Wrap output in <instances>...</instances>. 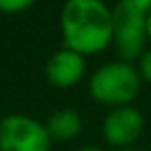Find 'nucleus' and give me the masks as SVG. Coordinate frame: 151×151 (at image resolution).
<instances>
[{"label": "nucleus", "mask_w": 151, "mask_h": 151, "mask_svg": "<svg viewBox=\"0 0 151 151\" xmlns=\"http://www.w3.org/2000/svg\"><path fill=\"white\" fill-rule=\"evenodd\" d=\"M63 48L96 55L111 46L113 10L103 0H65L59 12Z\"/></svg>", "instance_id": "f257e3e1"}, {"label": "nucleus", "mask_w": 151, "mask_h": 151, "mask_svg": "<svg viewBox=\"0 0 151 151\" xmlns=\"http://www.w3.org/2000/svg\"><path fill=\"white\" fill-rule=\"evenodd\" d=\"M142 88V78L134 63L109 61L98 67L88 78V92L94 101L107 107L132 105Z\"/></svg>", "instance_id": "f03ea898"}, {"label": "nucleus", "mask_w": 151, "mask_h": 151, "mask_svg": "<svg viewBox=\"0 0 151 151\" xmlns=\"http://www.w3.org/2000/svg\"><path fill=\"white\" fill-rule=\"evenodd\" d=\"M52 140L40 121L21 113L0 119V151H50Z\"/></svg>", "instance_id": "7ed1b4c3"}, {"label": "nucleus", "mask_w": 151, "mask_h": 151, "mask_svg": "<svg viewBox=\"0 0 151 151\" xmlns=\"http://www.w3.org/2000/svg\"><path fill=\"white\" fill-rule=\"evenodd\" d=\"M119 59L126 63H134L147 50V37H145V17L115 8L113 10V38Z\"/></svg>", "instance_id": "20e7f679"}, {"label": "nucleus", "mask_w": 151, "mask_h": 151, "mask_svg": "<svg viewBox=\"0 0 151 151\" xmlns=\"http://www.w3.org/2000/svg\"><path fill=\"white\" fill-rule=\"evenodd\" d=\"M145 119L134 105H121L109 109L101 122V136L109 145L117 149L132 147L144 132Z\"/></svg>", "instance_id": "39448f33"}, {"label": "nucleus", "mask_w": 151, "mask_h": 151, "mask_svg": "<svg viewBox=\"0 0 151 151\" xmlns=\"http://www.w3.org/2000/svg\"><path fill=\"white\" fill-rule=\"evenodd\" d=\"M86 73V58L73 50L61 48L48 58L44 65V75L55 88H71L82 81Z\"/></svg>", "instance_id": "423d86ee"}, {"label": "nucleus", "mask_w": 151, "mask_h": 151, "mask_svg": "<svg viewBox=\"0 0 151 151\" xmlns=\"http://www.w3.org/2000/svg\"><path fill=\"white\" fill-rule=\"evenodd\" d=\"M44 126L52 142L65 144V142L75 140L82 132V117L78 111L71 109V107H63L50 115Z\"/></svg>", "instance_id": "0eeeda50"}, {"label": "nucleus", "mask_w": 151, "mask_h": 151, "mask_svg": "<svg viewBox=\"0 0 151 151\" xmlns=\"http://www.w3.org/2000/svg\"><path fill=\"white\" fill-rule=\"evenodd\" d=\"M117 8L126 12V14H134V15L145 17L151 12V0H119Z\"/></svg>", "instance_id": "6e6552de"}, {"label": "nucleus", "mask_w": 151, "mask_h": 151, "mask_svg": "<svg viewBox=\"0 0 151 151\" xmlns=\"http://www.w3.org/2000/svg\"><path fill=\"white\" fill-rule=\"evenodd\" d=\"M38 0H0V12L2 14H21L37 4Z\"/></svg>", "instance_id": "1a4fd4ad"}, {"label": "nucleus", "mask_w": 151, "mask_h": 151, "mask_svg": "<svg viewBox=\"0 0 151 151\" xmlns=\"http://www.w3.org/2000/svg\"><path fill=\"white\" fill-rule=\"evenodd\" d=\"M136 69H138V75H140L142 81H145V82L151 84V48H147L140 55Z\"/></svg>", "instance_id": "9d476101"}, {"label": "nucleus", "mask_w": 151, "mask_h": 151, "mask_svg": "<svg viewBox=\"0 0 151 151\" xmlns=\"http://www.w3.org/2000/svg\"><path fill=\"white\" fill-rule=\"evenodd\" d=\"M145 37H147V42H151V12L145 15Z\"/></svg>", "instance_id": "9b49d317"}, {"label": "nucleus", "mask_w": 151, "mask_h": 151, "mask_svg": "<svg viewBox=\"0 0 151 151\" xmlns=\"http://www.w3.org/2000/svg\"><path fill=\"white\" fill-rule=\"evenodd\" d=\"M77 151H105V149L96 147V145H88V147H81V149H77Z\"/></svg>", "instance_id": "f8f14e48"}, {"label": "nucleus", "mask_w": 151, "mask_h": 151, "mask_svg": "<svg viewBox=\"0 0 151 151\" xmlns=\"http://www.w3.org/2000/svg\"><path fill=\"white\" fill-rule=\"evenodd\" d=\"M119 151H144V149H136V147H126V149H119Z\"/></svg>", "instance_id": "ddd939ff"}]
</instances>
